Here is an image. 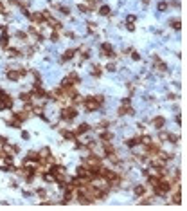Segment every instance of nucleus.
Instances as JSON below:
<instances>
[{
	"instance_id": "1",
	"label": "nucleus",
	"mask_w": 187,
	"mask_h": 211,
	"mask_svg": "<svg viewBox=\"0 0 187 211\" xmlns=\"http://www.w3.org/2000/svg\"><path fill=\"white\" fill-rule=\"evenodd\" d=\"M103 103H104V96L97 94V96H88V98H85L83 107H85L86 112H95V110H99V108L103 107Z\"/></svg>"
},
{
	"instance_id": "2",
	"label": "nucleus",
	"mask_w": 187,
	"mask_h": 211,
	"mask_svg": "<svg viewBox=\"0 0 187 211\" xmlns=\"http://www.w3.org/2000/svg\"><path fill=\"white\" fill-rule=\"evenodd\" d=\"M171 188H173V182H171L166 175H162L160 181H158V184L153 188V193H155L157 197H166L167 193H171Z\"/></svg>"
},
{
	"instance_id": "3",
	"label": "nucleus",
	"mask_w": 187,
	"mask_h": 211,
	"mask_svg": "<svg viewBox=\"0 0 187 211\" xmlns=\"http://www.w3.org/2000/svg\"><path fill=\"white\" fill-rule=\"evenodd\" d=\"M76 116H77V108H76V107H63V108H61V112H59V119H61V121H65V123L74 121V119H76Z\"/></svg>"
},
{
	"instance_id": "4",
	"label": "nucleus",
	"mask_w": 187,
	"mask_h": 211,
	"mask_svg": "<svg viewBox=\"0 0 187 211\" xmlns=\"http://www.w3.org/2000/svg\"><path fill=\"white\" fill-rule=\"evenodd\" d=\"M83 164H85L86 168H90V170H94V168H99V166L103 164V161H101V157H99V155H95V154H90L88 157H85V161H83Z\"/></svg>"
},
{
	"instance_id": "5",
	"label": "nucleus",
	"mask_w": 187,
	"mask_h": 211,
	"mask_svg": "<svg viewBox=\"0 0 187 211\" xmlns=\"http://www.w3.org/2000/svg\"><path fill=\"white\" fill-rule=\"evenodd\" d=\"M13 105H14V101H13V98L7 92L4 96H0V110H11Z\"/></svg>"
},
{
	"instance_id": "6",
	"label": "nucleus",
	"mask_w": 187,
	"mask_h": 211,
	"mask_svg": "<svg viewBox=\"0 0 187 211\" xmlns=\"http://www.w3.org/2000/svg\"><path fill=\"white\" fill-rule=\"evenodd\" d=\"M153 67H155V70H157V72H160V74H167V65H166V63H164L157 54L153 56Z\"/></svg>"
},
{
	"instance_id": "7",
	"label": "nucleus",
	"mask_w": 187,
	"mask_h": 211,
	"mask_svg": "<svg viewBox=\"0 0 187 211\" xmlns=\"http://www.w3.org/2000/svg\"><path fill=\"white\" fill-rule=\"evenodd\" d=\"M29 92L32 94V99H45V98H47V92L43 90V87H41V85H34Z\"/></svg>"
},
{
	"instance_id": "8",
	"label": "nucleus",
	"mask_w": 187,
	"mask_h": 211,
	"mask_svg": "<svg viewBox=\"0 0 187 211\" xmlns=\"http://www.w3.org/2000/svg\"><path fill=\"white\" fill-rule=\"evenodd\" d=\"M49 173H50L52 179H54L56 175H65V173H67V168L61 166V164H54V163H52V164L49 166Z\"/></svg>"
},
{
	"instance_id": "9",
	"label": "nucleus",
	"mask_w": 187,
	"mask_h": 211,
	"mask_svg": "<svg viewBox=\"0 0 187 211\" xmlns=\"http://www.w3.org/2000/svg\"><path fill=\"white\" fill-rule=\"evenodd\" d=\"M160 150H162V148H160V144H158V143H153V141H151L149 144H146V155H148V157L157 155Z\"/></svg>"
},
{
	"instance_id": "10",
	"label": "nucleus",
	"mask_w": 187,
	"mask_h": 211,
	"mask_svg": "<svg viewBox=\"0 0 187 211\" xmlns=\"http://www.w3.org/2000/svg\"><path fill=\"white\" fill-rule=\"evenodd\" d=\"M101 54H103V56H108V58H115V52H113L112 43H108V42L101 43Z\"/></svg>"
},
{
	"instance_id": "11",
	"label": "nucleus",
	"mask_w": 187,
	"mask_h": 211,
	"mask_svg": "<svg viewBox=\"0 0 187 211\" xmlns=\"http://www.w3.org/2000/svg\"><path fill=\"white\" fill-rule=\"evenodd\" d=\"M5 78H7L9 81H18L22 76H20L18 69H7V70H5Z\"/></svg>"
},
{
	"instance_id": "12",
	"label": "nucleus",
	"mask_w": 187,
	"mask_h": 211,
	"mask_svg": "<svg viewBox=\"0 0 187 211\" xmlns=\"http://www.w3.org/2000/svg\"><path fill=\"white\" fill-rule=\"evenodd\" d=\"M90 128H92V126H90L88 123H81V125H79V126L74 130V134H76V137H79V135H85V134H88V132H90Z\"/></svg>"
},
{
	"instance_id": "13",
	"label": "nucleus",
	"mask_w": 187,
	"mask_h": 211,
	"mask_svg": "<svg viewBox=\"0 0 187 211\" xmlns=\"http://www.w3.org/2000/svg\"><path fill=\"white\" fill-rule=\"evenodd\" d=\"M45 23L49 25V27H52V31H61L63 29V25H61V22H58L54 16H50L49 20H45Z\"/></svg>"
},
{
	"instance_id": "14",
	"label": "nucleus",
	"mask_w": 187,
	"mask_h": 211,
	"mask_svg": "<svg viewBox=\"0 0 187 211\" xmlns=\"http://www.w3.org/2000/svg\"><path fill=\"white\" fill-rule=\"evenodd\" d=\"M76 52H77V49H67V51L61 54V63H65V61H70V60L76 56Z\"/></svg>"
},
{
	"instance_id": "15",
	"label": "nucleus",
	"mask_w": 187,
	"mask_h": 211,
	"mask_svg": "<svg viewBox=\"0 0 187 211\" xmlns=\"http://www.w3.org/2000/svg\"><path fill=\"white\" fill-rule=\"evenodd\" d=\"M153 126L157 128V130H162L164 128V125H166V117L164 116H157V117H153Z\"/></svg>"
},
{
	"instance_id": "16",
	"label": "nucleus",
	"mask_w": 187,
	"mask_h": 211,
	"mask_svg": "<svg viewBox=\"0 0 187 211\" xmlns=\"http://www.w3.org/2000/svg\"><path fill=\"white\" fill-rule=\"evenodd\" d=\"M119 116H135V108L130 105V107H119Z\"/></svg>"
},
{
	"instance_id": "17",
	"label": "nucleus",
	"mask_w": 187,
	"mask_h": 211,
	"mask_svg": "<svg viewBox=\"0 0 187 211\" xmlns=\"http://www.w3.org/2000/svg\"><path fill=\"white\" fill-rule=\"evenodd\" d=\"M103 154L108 157V155H112L113 152H115V148H113V144H110V141H103Z\"/></svg>"
},
{
	"instance_id": "18",
	"label": "nucleus",
	"mask_w": 187,
	"mask_h": 211,
	"mask_svg": "<svg viewBox=\"0 0 187 211\" xmlns=\"http://www.w3.org/2000/svg\"><path fill=\"white\" fill-rule=\"evenodd\" d=\"M29 116H31V114H29L27 110H20V112H14V114H13V117H16V119H18L20 123L27 121V119H29Z\"/></svg>"
},
{
	"instance_id": "19",
	"label": "nucleus",
	"mask_w": 187,
	"mask_h": 211,
	"mask_svg": "<svg viewBox=\"0 0 187 211\" xmlns=\"http://www.w3.org/2000/svg\"><path fill=\"white\" fill-rule=\"evenodd\" d=\"M7 47H9V33H7V31H4V33H2V36H0V49H4V51H5Z\"/></svg>"
},
{
	"instance_id": "20",
	"label": "nucleus",
	"mask_w": 187,
	"mask_h": 211,
	"mask_svg": "<svg viewBox=\"0 0 187 211\" xmlns=\"http://www.w3.org/2000/svg\"><path fill=\"white\" fill-rule=\"evenodd\" d=\"M97 14H99V16H110V14H112L110 5H106V4H104V5H99V7H97Z\"/></svg>"
},
{
	"instance_id": "21",
	"label": "nucleus",
	"mask_w": 187,
	"mask_h": 211,
	"mask_svg": "<svg viewBox=\"0 0 187 211\" xmlns=\"http://www.w3.org/2000/svg\"><path fill=\"white\" fill-rule=\"evenodd\" d=\"M32 23H43V16H41V13H29V16H27Z\"/></svg>"
},
{
	"instance_id": "22",
	"label": "nucleus",
	"mask_w": 187,
	"mask_h": 211,
	"mask_svg": "<svg viewBox=\"0 0 187 211\" xmlns=\"http://www.w3.org/2000/svg\"><path fill=\"white\" fill-rule=\"evenodd\" d=\"M140 144V135H133V137H130L128 141H126V146L128 148H135V146H139Z\"/></svg>"
},
{
	"instance_id": "23",
	"label": "nucleus",
	"mask_w": 187,
	"mask_h": 211,
	"mask_svg": "<svg viewBox=\"0 0 187 211\" xmlns=\"http://www.w3.org/2000/svg\"><path fill=\"white\" fill-rule=\"evenodd\" d=\"M169 27H171L173 31H180V29H182V22H180V18H171V20H169Z\"/></svg>"
},
{
	"instance_id": "24",
	"label": "nucleus",
	"mask_w": 187,
	"mask_h": 211,
	"mask_svg": "<svg viewBox=\"0 0 187 211\" xmlns=\"http://www.w3.org/2000/svg\"><path fill=\"white\" fill-rule=\"evenodd\" d=\"M61 135H63L65 139H68V141H76V134H74V130H67V128H63V130H61Z\"/></svg>"
},
{
	"instance_id": "25",
	"label": "nucleus",
	"mask_w": 187,
	"mask_h": 211,
	"mask_svg": "<svg viewBox=\"0 0 187 211\" xmlns=\"http://www.w3.org/2000/svg\"><path fill=\"white\" fill-rule=\"evenodd\" d=\"M133 191H135V195H137V197H144V195H146V191H148V188H146V186H142V184H137V186L133 188Z\"/></svg>"
},
{
	"instance_id": "26",
	"label": "nucleus",
	"mask_w": 187,
	"mask_h": 211,
	"mask_svg": "<svg viewBox=\"0 0 187 211\" xmlns=\"http://www.w3.org/2000/svg\"><path fill=\"white\" fill-rule=\"evenodd\" d=\"M67 78H68V79L72 81V85H76V87H77V85L81 83V78H79V74H77V72H70V74H68Z\"/></svg>"
},
{
	"instance_id": "27",
	"label": "nucleus",
	"mask_w": 187,
	"mask_h": 211,
	"mask_svg": "<svg viewBox=\"0 0 187 211\" xmlns=\"http://www.w3.org/2000/svg\"><path fill=\"white\" fill-rule=\"evenodd\" d=\"M101 141H112L113 139V132H108V130H101V135H99Z\"/></svg>"
},
{
	"instance_id": "28",
	"label": "nucleus",
	"mask_w": 187,
	"mask_h": 211,
	"mask_svg": "<svg viewBox=\"0 0 187 211\" xmlns=\"http://www.w3.org/2000/svg\"><path fill=\"white\" fill-rule=\"evenodd\" d=\"M90 74H92L94 78H101V76H103V67H101V65H94Z\"/></svg>"
},
{
	"instance_id": "29",
	"label": "nucleus",
	"mask_w": 187,
	"mask_h": 211,
	"mask_svg": "<svg viewBox=\"0 0 187 211\" xmlns=\"http://www.w3.org/2000/svg\"><path fill=\"white\" fill-rule=\"evenodd\" d=\"M20 101L31 103V101H34V99H32V94H31V92H20Z\"/></svg>"
},
{
	"instance_id": "30",
	"label": "nucleus",
	"mask_w": 187,
	"mask_h": 211,
	"mask_svg": "<svg viewBox=\"0 0 187 211\" xmlns=\"http://www.w3.org/2000/svg\"><path fill=\"white\" fill-rule=\"evenodd\" d=\"M5 51H7V54H9V56H13V58H20V56H22V51H18V49H13V47H7Z\"/></svg>"
},
{
	"instance_id": "31",
	"label": "nucleus",
	"mask_w": 187,
	"mask_h": 211,
	"mask_svg": "<svg viewBox=\"0 0 187 211\" xmlns=\"http://www.w3.org/2000/svg\"><path fill=\"white\" fill-rule=\"evenodd\" d=\"M110 125H112V123H110L108 119H103L101 123H97V126H95V128H97V130H108V128H110Z\"/></svg>"
},
{
	"instance_id": "32",
	"label": "nucleus",
	"mask_w": 187,
	"mask_h": 211,
	"mask_svg": "<svg viewBox=\"0 0 187 211\" xmlns=\"http://www.w3.org/2000/svg\"><path fill=\"white\" fill-rule=\"evenodd\" d=\"M7 125H9V126H13V128H22V123H20L16 117H11V119L7 121Z\"/></svg>"
},
{
	"instance_id": "33",
	"label": "nucleus",
	"mask_w": 187,
	"mask_h": 211,
	"mask_svg": "<svg viewBox=\"0 0 187 211\" xmlns=\"http://www.w3.org/2000/svg\"><path fill=\"white\" fill-rule=\"evenodd\" d=\"M167 141H169L171 144H176V143L180 141V137H178L176 134H169V132H167Z\"/></svg>"
},
{
	"instance_id": "34",
	"label": "nucleus",
	"mask_w": 187,
	"mask_h": 211,
	"mask_svg": "<svg viewBox=\"0 0 187 211\" xmlns=\"http://www.w3.org/2000/svg\"><path fill=\"white\" fill-rule=\"evenodd\" d=\"M38 154H40V159H47V157L50 155V148H47V146H45V148H41Z\"/></svg>"
},
{
	"instance_id": "35",
	"label": "nucleus",
	"mask_w": 187,
	"mask_h": 211,
	"mask_svg": "<svg viewBox=\"0 0 187 211\" xmlns=\"http://www.w3.org/2000/svg\"><path fill=\"white\" fill-rule=\"evenodd\" d=\"M153 200H155V197H144L139 204H140V206H148V204H153Z\"/></svg>"
},
{
	"instance_id": "36",
	"label": "nucleus",
	"mask_w": 187,
	"mask_h": 211,
	"mask_svg": "<svg viewBox=\"0 0 187 211\" xmlns=\"http://www.w3.org/2000/svg\"><path fill=\"white\" fill-rule=\"evenodd\" d=\"M167 7H169V4H167L166 0H162V2H158V5H157V9H158L160 13H162V11H166Z\"/></svg>"
},
{
	"instance_id": "37",
	"label": "nucleus",
	"mask_w": 187,
	"mask_h": 211,
	"mask_svg": "<svg viewBox=\"0 0 187 211\" xmlns=\"http://www.w3.org/2000/svg\"><path fill=\"white\" fill-rule=\"evenodd\" d=\"M151 141H153V139H151V135H140V144H144V146H146V144H149Z\"/></svg>"
},
{
	"instance_id": "38",
	"label": "nucleus",
	"mask_w": 187,
	"mask_h": 211,
	"mask_svg": "<svg viewBox=\"0 0 187 211\" xmlns=\"http://www.w3.org/2000/svg\"><path fill=\"white\" fill-rule=\"evenodd\" d=\"M88 7H90V11H94V9H97L99 7V0H88V4H86Z\"/></svg>"
},
{
	"instance_id": "39",
	"label": "nucleus",
	"mask_w": 187,
	"mask_h": 211,
	"mask_svg": "<svg viewBox=\"0 0 187 211\" xmlns=\"http://www.w3.org/2000/svg\"><path fill=\"white\" fill-rule=\"evenodd\" d=\"M77 9H79L81 13H85V14H86V13H90V7H88L86 4H77Z\"/></svg>"
},
{
	"instance_id": "40",
	"label": "nucleus",
	"mask_w": 187,
	"mask_h": 211,
	"mask_svg": "<svg viewBox=\"0 0 187 211\" xmlns=\"http://www.w3.org/2000/svg\"><path fill=\"white\" fill-rule=\"evenodd\" d=\"M16 38H18L20 42H25V40H27V33H23V31H18V33H16Z\"/></svg>"
},
{
	"instance_id": "41",
	"label": "nucleus",
	"mask_w": 187,
	"mask_h": 211,
	"mask_svg": "<svg viewBox=\"0 0 187 211\" xmlns=\"http://www.w3.org/2000/svg\"><path fill=\"white\" fill-rule=\"evenodd\" d=\"M106 70H108V72H115V70H117V65H115L113 61H110V63H106Z\"/></svg>"
},
{
	"instance_id": "42",
	"label": "nucleus",
	"mask_w": 187,
	"mask_h": 211,
	"mask_svg": "<svg viewBox=\"0 0 187 211\" xmlns=\"http://www.w3.org/2000/svg\"><path fill=\"white\" fill-rule=\"evenodd\" d=\"M59 40V31H52L50 33V42H58Z\"/></svg>"
},
{
	"instance_id": "43",
	"label": "nucleus",
	"mask_w": 187,
	"mask_h": 211,
	"mask_svg": "<svg viewBox=\"0 0 187 211\" xmlns=\"http://www.w3.org/2000/svg\"><path fill=\"white\" fill-rule=\"evenodd\" d=\"M130 54H131V60H133V61H140V60H142V58H140V54H139L137 51H131Z\"/></svg>"
},
{
	"instance_id": "44",
	"label": "nucleus",
	"mask_w": 187,
	"mask_h": 211,
	"mask_svg": "<svg viewBox=\"0 0 187 211\" xmlns=\"http://www.w3.org/2000/svg\"><path fill=\"white\" fill-rule=\"evenodd\" d=\"M58 9H59L63 14H70V7H67V5H61V4H59V7H58Z\"/></svg>"
},
{
	"instance_id": "45",
	"label": "nucleus",
	"mask_w": 187,
	"mask_h": 211,
	"mask_svg": "<svg viewBox=\"0 0 187 211\" xmlns=\"http://www.w3.org/2000/svg\"><path fill=\"white\" fill-rule=\"evenodd\" d=\"M95 29H97V25H95V23H92V22H88V23H86V31H88V33H94Z\"/></svg>"
},
{
	"instance_id": "46",
	"label": "nucleus",
	"mask_w": 187,
	"mask_h": 211,
	"mask_svg": "<svg viewBox=\"0 0 187 211\" xmlns=\"http://www.w3.org/2000/svg\"><path fill=\"white\" fill-rule=\"evenodd\" d=\"M22 54H25L27 58H31V56L34 54V47H29V49H25V52H22Z\"/></svg>"
},
{
	"instance_id": "47",
	"label": "nucleus",
	"mask_w": 187,
	"mask_h": 211,
	"mask_svg": "<svg viewBox=\"0 0 187 211\" xmlns=\"http://www.w3.org/2000/svg\"><path fill=\"white\" fill-rule=\"evenodd\" d=\"M158 139H160L162 143L167 141V132H162V130H160V132H158Z\"/></svg>"
},
{
	"instance_id": "48",
	"label": "nucleus",
	"mask_w": 187,
	"mask_h": 211,
	"mask_svg": "<svg viewBox=\"0 0 187 211\" xmlns=\"http://www.w3.org/2000/svg\"><path fill=\"white\" fill-rule=\"evenodd\" d=\"M7 150H11L13 154H18V152H20V146H16V144H9Z\"/></svg>"
},
{
	"instance_id": "49",
	"label": "nucleus",
	"mask_w": 187,
	"mask_h": 211,
	"mask_svg": "<svg viewBox=\"0 0 187 211\" xmlns=\"http://www.w3.org/2000/svg\"><path fill=\"white\" fill-rule=\"evenodd\" d=\"M36 195H40V197L43 199V197L47 195V190H43V188H38V190H36Z\"/></svg>"
},
{
	"instance_id": "50",
	"label": "nucleus",
	"mask_w": 187,
	"mask_h": 211,
	"mask_svg": "<svg viewBox=\"0 0 187 211\" xmlns=\"http://www.w3.org/2000/svg\"><path fill=\"white\" fill-rule=\"evenodd\" d=\"M135 20H137V16H135V14H128V18H126V22H128V23H135Z\"/></svg>"
},
{
	"instance_id": "51",
	"label": "nucleus",
	"mask_w": 187,
	"mask_h": 211,
	"mask_svg": "<svg viewBox=\"0 0 187 211\" xmlns=\"http://www.w3.org/2000/svg\"><path fill=\"white\" fill-rule=\"evenodd\" d=\"M126 29H128L130 33H133V31H135V23H128V22H126Z\"/></svg>"
},
{
	"instance_id": "52",
	"label": "nucleus",
	"mask_w": 187,
	"mask_h": 211,
	"mask_svg": "<svg viewBox=\"0 0 187 211\" xmlns=\"http://www.w3.org/2000/svg\"><path fill=\"white\" fill-rule=\"evenodd\" d=\"M130 105H131V99L130 98H124L122 99V107H130Z\"/></svg>"
},
{
	"instance_id": "53",
	"label": "nucleus",
	"mask_w": 187,
	"mask_h": 211,
	"mask_svg": "<svg viewBox=\"0 0 187 211\" xmlns=\"http://www.w3.org/2000/svg\"><path fill=\"white\" fill-rule=\"evenodd\" d=\"M169 5H173V7H180V2L178 0H173V2H167Z\"/></svg>"
},
{
	"instance_id": "54",
	"label": "nucleus",
	"mask_w": 187,
	"mask_h": 211,
	"mask_svg": "<svg viewBox=\"0 0 187 211\" xmlns=\"http://www.w3.org/2000/svg\"><path fill=\"white\" fill-rule=\"evenodd\" d=\"M83 148H85V144L79 143V141H76V150H83Z\"/></svg>"
},
{
	"instance_id": "55",
	"label": "nucleus",
	"mask_w": 187,
	"mask_h": 211,
	"mask_svg": "<svg viewBox=\"0 0 187 211\" xmlns=\"http://www.w3.org/2000/svg\"><path fill=\"white\" fill-rule=\"evenodd\" d=\"M65 36H68V38H76V34H74L72 31H67V33H65Z\"/></svg>"
},
{
	"instance_id": "56",
	"label": "nucleus",
	"mask_w": 187,
	"mask_h": 211,
	"mask_svg": "<svg viewBox=\"0 0 187 211\" xmlns=\"http://www.w3.org/2000/svg\"><path fill=\"white\" fill-rule=\"evenodd\" d=\"M0 14H5V9H4V4H2V2H0ZM5 16H7V14H5Z\"/></svg>"
},
{
	"instance_id": "57",
	"label": "nucleus",
	"mask_w": 187,
	"mask_h": 211,
	"mask_svg": "<svg viewBox=\"0 0 187 211\" xmlns=\"http://www.w3.org/2000/svg\"><path fill=\"white\" fill-rule=\"evenodd\" d=\"M175 121H176V123H178V125H180V123H182V117H180V114H176V117H175Z\"/></svg>"
},
{
	"instance_id": "58",
	"label": "nucleus",
	"mask_w": 187,
	"mask_h": 211,
	"mask_svg": "<svg viewBox=\"0 0 187 211\" xmlns=\"http://www.w3.org/2000/svg\"><path fill=\"white\" fill-rule=\"evenodd\" d=\"M22 139H29V134H27V132H25V130H23V132H22Z\"/></svg>"
},
{
	"instance_id": "59",
	"label": "nucleus",
	"mask_w": 187,
	"mask_h": 211,
	"mask_svg": "<svg viewBox=\"0 0 187 211\" xmlns=\"http://www.w3.org/2000/svg\"><path fill=\"white\" fill-rule=\"evenodd\" d=\"M140 2H142V4H144V5H148V4H149V2H151V0H140Z\"/></svg>"
},
{
	"instance_id": "60",
	"label": "nucleus",
	"mask_w": 187,
	"mask_h": 211,
	"mask_svg": "<svg viewBox=\"0 0 187 211\" xmlns=\"http://www.w3.org/2000/svg\"><path fill=\"white\" fill-rule=\"evenodd\" d=\"M0 31L4 33V31H5V25H2V23H0Z\"/></svg>"
},
{
	"instance_id": "61",
	"label": "nucleus",
	"mask_w": 187,
	"mask_h": 211,
	"mask_svg": "<svg viewBox=\"0 0 187 211\" xmlns=\"http://www.w3.org/2000/svg\"><path fill=\"white\" fill-rule=\"evenodd\" d=\"M9 2H11V4H18V0H9Z\"/></svg>"
}]
</instances>
